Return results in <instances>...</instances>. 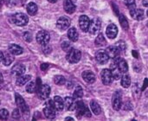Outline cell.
Masks as SVG:
<instances>
[{
  "instance_id": "cell-1",
  "label": "cell",
  "mask_w": 148,
  "mask_h": 121,
  "mask_svg": "<svg viewBox=\"0 0 148 121\" xmlns=\"http://www.w3.org/2000/svg\"><path fill=\"white\" fill-rule=\"evenodd\" d=\"M56 108L54 105L53 100H49V101H47L44 106L43 113L46 118H48L49 120H53L56 118Z\"/></svg>"
},
{
  "instance_id": "cell-2",
  "label": "cell",
  "mask_w": 148,
  "mask_h": 121,
  "mask_svg": "<svg viewBox=\"0 0 148 121\" xmlns=\"http://www.w3.org/2000/svg\"><path fill=\"white\" fill-rule=\"evenodd\" d=\"M82 57V53L78 49H71L67 55V61L69 63H77Z\"/></svg>"
},
{
  "instance_id": "cell-3",
  "label": "cell",
  "mask_w": 148,
  "mask_h": 121,
  "mask_svg": "<svg viewBox=\"0 0 148 121\" xmlns=\"http://www.w3.org/2000/svg\"><path fill=\"white\" fill-rule=\"evenodd\" d=\"M13 23L17 26H25L29 23V17L23 13H16L12 16Z\"/></svg>"
},
{
  "instance_id": "cell-4",
  "label": "cell",
  "mask_w": 148,
  "mask_h": 121,
  "mask_svg": "<svg viewBox=\"0 0 148 121\" xmlns=\"http://www.w3.org/2000/svg\"><path fill=\"white\" fill-rule=\"evenodd\" d=\"M37 95L39 97V99L41 100H47L49 97V94H50V87L48 86L47 84H44V85H41L37 89Z\"/></svg>"
},
{
  "instance_id": "cell-5",
  "label": "cell",
  "mask_w": 148,
  "mask_h": 121,
  "mask_svg": "<svg viewBox=\"0 0 148 121\" xmlns=\"http://www.w3.org/2000/svg\"><path fill=\"white\" fill-rule=\"evenodd\" d=\"M36 42L41 44V45H45L48 44L49 40H50V36L49 34V32L45 31V30H40L37 34H36Z\"/></svg>"
},
{
  "instance_id": "cell-6",
  "label": "cell",
  "mask_w": 148,
  "mask_h": 121,
  "mask_svg": "<svg viewBox=\"0 0 148 121\" xmlns=\"http://www.w3.org/2000/svg\"><path fill=\"white\" fill-rule=\"evenodd\" d=\"M101 26V20L99 18H94L93 20L90 21V23H89V27H88L89 33L92 35L96 34L97 32H99Z\"/></svg>"
},
{
  "instance_id": "cell-7",
  "label": "cell",
  "mask_w": 148,
  "mask_h": 121,
  "mask_svg": "<svg viewBox=\"0 0 148 121\" xmlns=\"http://www.w3.org/2000/svg\"><path fill=\"white\" fill-rule=\"evenodd\" d=\"M76 113L78 116H87V117H90L91 114L88 111V109L87 108V107L84 105V103L82 101H78L76 103Z\"/></svg>"
},
{
  "instance_id": "cell-8",
  "label": "cell",
  "mask_w": 148,
  "mask_h": 121,
  "mask_svg": "<svg viewBox=\"0 0 148 121\" xmlns=\"http://www.w3.org/2000/svg\"><path fill=\"white\" fill-rule=\"evenodd\" d=\"M15 96H16V103L17 107H19V109H21L22 113H23L25 114L29 113V107H27L23 97L21 95H19L18 94H16Z\"/></svg>"
},
{
  "instance_id": "cell-9",
  "label": "cell",
  "mask_w": 148,
  "mask_h": 121,
  "mask_svg": "<svg viewBox=\"0 0 148 121\" xmlns=\"http://www.w3.org/2000/svg\"><path fill=\"white\" fill-rule=\"evenodd\" d=\"M113 80H114V78H113L112 73H111V70L108 69V68L103 69L101 72V81H102L103 84L110 85L112 83Z\"/></svg>"
},
{
  "instance_id": "cell-10",
  "label": "cell",
  "mask_w": 148,
  "mask_h": 121,
  "mask_svg": "<svg viewBox=\"0 0 148 121\" xmlns=\"http://www.w3.org/2000/svg\"><path fill=\"white\" fill-rule=\"evenodd\" d=\"M70 25V20L67 16H61L56 23V26L61 30H66L69 28Z\"/></svg>"
},
{
  "instance_id": "cell-11",
  "label": "cell",
  "mask_w": 148,
  "mask_h": 121,
  "mask_svg": "<svg viewBox=\"0 0 148 121\" xmlns=\"http://www.w3.org/2000/svg\"><path fill=\"white\" fill-rule=\"evenodd\" d=\"M113 108L116 111H119L121 108V95L119 92H115L112 98Z\"/></svg>"
},
{
  "instance_id": "cell-12",
  "label": "cell",
  "mask_w": 148,
  "mask_h": 121,
  "mask_svg": "<svg viewBox=\"0 0 148 121\" xmlns=\"http://www.w3.org/2000/svg\"><path fill=\"white\" fill-rule=\"evenodd\" d=\"M95 59H96L98 63L106 64V63H108V62L109 60V56L108 55V54L105 50H100L96 53Z\"/></svg>"
},
{
  "instance_id": "cell-13",
  "label": "cell",
  "mask_w": 148,
  "mask_h": 121,
  "mask_svg": "<svg viewBox=\"0 0 148 121\" xmlns=\"http://www.w3.org/2000/svg\"><path fill=\"white\" fill-rule=\"evenodd\" d=\"M89 23H90V20L88 18V16H87L86 15H82L80 16L79 18V25L80 28L82 31L87 32L88 31V27H89Z\"/></svg>"
},
{
  "instance_id": "cell-14",
  "label": "cell",
  "mask_w": 148,
  "mask_h": 121,
  "mask_svg": "<svg viewBox=\"0 0 148 121\" xmlns=\"http://www.w3.org/2000/svg\"><path fill=\"white\" fill-rule=\"evenodd\" d=\"M106 34H107V36L110 39H114L116 37L117 34H118V28L115 24L114 23H111L109 24L108 27H107V29H106Z\"/></svg>"
},
{
  "instance_id": "cell-15",
  "label": "cell",
  "mask_w": 148,
  "mask_h": 121,
  "mask_svg": "<svg viewBox=\"0 0 148 121\" xmlns=\"http://www.w3.org/2000/svg\"><path fill=\"white\" fill-rule=\"evenodd\" d=\"M64 107L67 109V110H69V111H72V110H75V107H76V101L75 100V98H72V97H66L64 100Z\"/></svg>"
},
{
  "instance_id": "cell-16",
  "label": "cell",
  "mask_w": 148,
  "mask_h": 121,
  "mask_svg": "<svg viewBox=\"0 0 148 121\" xmlns=\"http://www.w3.org/2000/svg\"><path fill=\"white\" fill-rule=\"evenodd\" d=\"M120 51H121V49L116 46H109L106 49V52H107L108 55L109 56V58H113V59L119 56Z\"/></svg>"
},
{
  "instance_id": "cell-17",
  "label": "cell",
  "mask_w": 148,
  "mask_h": 121,
  "mask_svg": "<svg viewBox=\"0 0 148 121\" xmlns=\"http://www.w3.org/2000/svg\"><path fill=\"white\" fill-rule=\"evenodd\" d=\"M63 8H64V10L68 13V14H72L75 11V3H73L72 0H65L64 3H63Z\"/></svg>"
},
{
  "instance_id": "cell-18",
  "label": "cell",
  "mask_w": 148,
  "mask_h": 121,
  "mask_svg": "<svg viewBox=\"0 0 148 121\" xmlns=\"http://www.w3.org/2000/svg\"><path fill=\"white\" fill-rule=\"evenodd\" d=\"M24 72H25V67L23 64H16L11 68L12 75H15L16 76H20V75H23Z\"/></svg>"
},
{
  "instance_id": "cell-19",
  "label": "cell",
  "mask_w": 148,
  "mask_h": 121,
  "mask_svg": "<svg viewBox=\"0 0 148 121\" xmlns=\"http://www.w3.org/2000/svg\"><path fill=\"white\" fill-rule=\"evenodd\" d=\"M130 15L133 16V18L136 19V20H142L144 18V11L141 9H133L130 10Z\"/></svg>"
},
{
  "instance_id": "cell-20",
  "label": "cell",
  "mask_w": 148,
  "mask_h": 121,
  "mask_svg": "<svg viewBox=\"0 0 148 121\" xmlns=\"http://www.w3.org/2000/svg\"><path fill=\"white\" fill-rule=\"evenodd\" d=\"M83 80L88 83H94L95 81V75L92 71H84L82 73Z\"/></svg>"
},
{
  "instance_id": "cell-21",
  "label": "cell",
  "mask_w": 148,
  "mask_h": 121,
  "mask_svg": "<svg viewBox=\"0 0 148 121\" xmlns=\"http://www.w3.org/2000/svg\"><path fill=\"white\" fill-rule=\"evenodd\" d=\"M111 73H112L113 78H114V80H119V79L121 78L122 73L119 70L118 66H117V63H115L114 62V63H113L112 66H111Z\"/></svg>"
},
{
  "instance_id": "cell-22",
  "label": "cell",
  "mask_w": 148,
  "mask_h": 121,
  "mask_svg": "<svg viewBox=\"0 0 148 121\" xmlns=\"http://www.w3.org/2000/svg\"><path fill=\"white\" fill-rule=\"evenodd\" d=\"M14 61V56L10 52V51H6L5 53H3V63L5 66H9L12 63V62Z\"/></svg>"
},
{
  "instance_id": "cell-23",
  "label": "cell",
  "mask_w": 148,
  "mask_h": 121,
  "mask_svg": "<svg viewBox=\"0 0 148 121\" xmlns=\"http://www.w3.org/2000/svg\"><path fill=\"white\" fill-rule=\"evenodd\" d=\"M9 51L13 55H19L23 53V49L21 48L19 45L16 44H10L9 46Z\"/></svg>"
},
{
  "instance_id": "cell-24",
  "label": "cell",
  "mask_w": 148,
  "mask_h": 121,
  "mask_svg": "<svg viewBox=\"0 0 148 121\" xmlns=\"http://www.w3.org/2000/svg\"><path fill=\"white\" fill-rule=\"evenodd\" d=\"M53 102H54V105H55L56 110L62 111L64 108V101L60 96H55L53 99Z\"/></svg>"
},
{
  "instance_id": "cell-25",
  "label": "cell",
  "mask_w": 148,
  "mask_h": 121,
  "mask_svg": "<svg viewBox=\"0 0 148 121\" xmlns=\"http://www.w3.org/2000/svg\"><path fill=\"white\" fill-rule=\"evenodd\" d=\"M68 36L70 41L72 42H76L79 37V34L76 30L75 28H70L68 31Z\"/></svg>"
},
{
  "instance_id": "cell-26",
  "label": "cell",
  "mask_w": 148,
  "mask_h": 121,
  "mask_svg": "<svg viewBox=\"0 0 148 121\" xmlns=\"http://www.w3.org/2000/svg\"><path fill=\"white\" fill-rule=\"evenodd\" d=\"M27 12H28V14L29 15H30V16H34V15H36V13H37V10H38V7H37V5L35 3H33V2H30V3H28V5H27Z\"/></svg>"
},
{
  "instance_id": "cell-27",
  "label": "cell",
  "mask_w": 148,
  "mask_h": 121,
  "mask_svg": "<svg viewBox=\"0 0 148 121\" xmlns=\"http://www.w3.org/2000/svg\"><path fill=\"white\" fill-rule=\"evenodd\" d=\"M30 78H31L30 75H20V76L17 77L16 81V84L17 86H23V85L26 84L30 80Z\"/></svg>"
},
{
  "instance_id": "cell-28",
  "label": "cell",
  "mask_w": 148,
  "mask_h": 121,
  "mask_svg": "<svg viewBox=\"0 0 148 121\" xmlns=\"http://www.w3.org/2000/svg\"><path fill=\"white\" fill-rule=\"evenodd\" d=\"M90 108H91L92 112H93L95 115H99V114L101 113V112L100 105H99L96 101H95V100H92V101L90 102Z\"/></svg>"
},
{
  "instance_id": "cell-29",
  "label": "cell",
  "mask_w": 148,
  "mask_h": 121,
  "mask_svg": "<svg viewBox=\"0 0 148 121\" xmlns=\"http://www.w3.org/2000/svg\"><path fill=\"white\" fill-rule=\"evenodd\" d=\"M131 85V79H130V76L127 75H124L122 77H121V86L125 88H129Z\"/></svg>"
},
{
  "instance_id": "cell-30",
  "label": "cell",
  "mask_w": 148,
  "mask_h": 121,
  "mask_svg": "<svg viewBox=\"0 0 148 121\" xmlns=\"http://www.w3.org/2000/svg\"><path fill=\"white\" fill-rule=\"evenodd\" d=\"M95 44L97 46H103V45L106 44V39H105L104 36L101 33L99 34L98 36L96 37V39H95Z\"/></svg>"
},
{
  "instance_id": "cell-31",
  "label": "cell",
  "mask_w": 148,
  "mask_h": 121,
  "mask_svg": "<svg viewBox=\"0 0 148 121\" xmlns=\"http://www.w3.org/2000/svg\"><path fill=\"white\" fill-rule=\"evenodd\" d=\"M54 82L58 86H62L66 83V79L62 75H56L54 78Z\"/></svg>"
},
{
  "instance_id": "cell-32",
  "label": "cell",
  "mask_w": 148,
  "mask_h": 121,
  "mask_svg": "<svg viewBox=\"0 0 148 121\" xmlns=\"http://www.w3.org/2000/svg\"><path fill=\"white\" fill-rule=\"evenodd\" d=\"M26 91L29 94H33L35 91H36V84L34 81H30L26 86Z\"/></svg>"
},
{
  "instance_id": "cell-33",
  "label": "cell",
  "mask_w": 148,
  "mask_h": 121,
  "mask_svg": "<svg viewBox=\"0 0 148 121\" xmlns=\"http://www.w3.org/2000/svg\"><path fill=\"white\" fill-rule=\"evenodd\" d=\"M83 96V90L82 88V87L77 86L75 89L74 92V98L75 99H81Z\"/></svg>"
},
{
  "instance_id": "cell-34",
  "label": "cell",
  "mask_w": 148,
  "mask_h": 121,
  "mask_svg": "<svg viewBox=\"0 0 148 121\" xmlns=\"http://www.w3.org/2000/svg\"><path fill=\"white\" fill-rule=\"evenodd\" d=\"M120 23H121V27L124 29H128V27H129V25H128V21L127 20V18H126V16H124V15H121L120 16Z\"/></svg>"
},
{
  "instance_id": "cell-35",
  "label": "cell",
  "mask_w": 148,
  "mask_h": 121,
  "mask_svg": "<svg viewBox=\"0 0 148 121\" xmlns=\"http://www.w3.org/2000/svg\"><path fill=\"white\" fill-rule=\"evenodd\" d=\"M9 118V112L6 109H1L0 110V120H5Z\"/></svg>"
},
{
  "instance_id": "cell-36",
  "label": "cell",
  "mask_w": 148,
  "mask_h": 121,
  "mask_svg": "<svg viewBox=\"0 0 148 121\" xmlns=\"http://www.w3.org/2000/svg\"><path fill=\"white\" fill-rule=\"evenodd\" d=\"M62 49L65 51V52H69L71 49H72V47H71V44L69 42H63L62 43Z\"/></svg>"
},
{
  "instance_id": "cell-37",
  "label": "cell",
  "mask_w": 148,
  "mask_h": 121,
  "mask_svg": "<svg viewBox=\"0 0 148 121\" xmlns=\"http://www.w3.org/2000/svg\"><path fill=\"white\" fill-rule=\"evenodd\" d=\"M125 3L127 6L130 8V10H133L135 8V0H125Z\"/></svg>"
},
{
  "instance_id": "cell-38",
  "label": "cell",
  "mask_w": 148,
  "mask_h": 121,
  "mask_svg": "<svg viewBox=\"0 0 148 121\" xmlns=\"http://www.w3.org/2000/svg\"><path fill=\"white\" fill-rule=\"evenodd\" d=\"M23 39H24L26 42H31V40H32V35H31L29 32H25V33H23Z\"/></svg>"
},
{
  "instance_id": "cell-39",
  "label": "cell",
  "mask_w": 148,
  "mask_h": 121,
  "mask_svg": "<svg viewBox=\"0 0 148 121\" xmlns=\"http://www.w3.org/2000/svg\"><path fill=\"white\" fill-rule=\"evenodd\" d=\"M20 116H21V113H20L19 109H15V110H13V112H12V118H13V119H19Z\"/></svg>"
},
{
  "instance_id": "cell-40",
  "label": "cell",
  "mask_w": 148,
  "mask_h": 121,
  "mask_svg": "<svg viewBox=\"0 0 148 121\" xmlns=\"http://www.w3.org/2000/svg\"><path fill=\"white\" fill-rule=\"evenodd\" d=\"M43 46V53L48 55L51 52V47L49 46L48 44H45V45H42Z\"/></svg>"
},
{
  "instance_id": "cell-41",
  "label": "cell",
  "mask_w": 148,
  "mask_h": 121,
  "mask_svg": "<svg viewBox=\"0 0 148 121\" xmlns=\"http://www.w3.org/2000/svg\"><path fill=\"white\" fill-rule=\"evenodd\" d=\"M49 64H47V63H43V64H42V65H41V69H42V70H43V71H45V70H47V68H49Z\"/></svg>"
},
{
  "instance_id": "cell-42",
  "label": "cell",
  "mask_w": 148,
  "mask_h": 121,
  "mask_svg": "<svg viewBox=\"0 0 148 121\" xmlns=\"http://www.w3.org/2000/svg\"><path fill=\"white\" fill-rule=\"evenodd\" d=\"M3 75H2V73L0 72V88H1V87H2V84H3Z\"/></svg>"
},
{
  "instance_id": "cell-43",
  "label": "cell",
  "mask_w": 148,
  "mask_h": 121,
  "mask_svg": "<svg viewBox=\"0 0 148 121\" xmlns=\"http://www.w3.org/2000/svg\"><path fill=\"white\" fill-rule=\"evenodd\" d=\"M148 86V80L147 79H146L145 80V82H144V86H143V88H142V90H145L146 89V88Z\"/></svg>"
},
{
  "instance_id": "cell-44",
  "label": "cell",
  "mask_w": 148,
  "mask_h": 121,
  "mask_svg": "<svg viewBox=\"0 0 148 121\" xmlns=\"http://www.w3.org/2000/svg\"><path fill=\"white\" fill-rule=\"evenodd\" d=\"M142 3H143V5L145 7H148V0H143Z\"/></svg>"
},
{
  "instance_id": "cell-45",
  "label": "cell",
  "mask_w": 148,
  "mask_h": 121,
  "mask_svg": "<svg viewBox=\"0 0 148 121\" xmlns=\"http://www.w3.org/2000/svg\"><path fill=\"white\" fill-rule=\"evenodd\" d=\"M3 53L0 51V62H1L2 60H3Z\"/></svg>"
},
{
  "instance_id": "cell-46",
  "label": "cell",
  "mask_w": 148,
  "mask_h": 121,
  "mask_svg": "<svg viewBox=\"0 0 148 121\" xmlns=\"http://www.w3.org/2000/svg\"><path fill=\"white\" fill-rule=\"evenodd\" d=\"M48 1H49V3H56L57 0H48Z\"/></svg>"
},
{
  "instance_id": "cell-47",
  "label": "cell",
  "mask_w": 148,
  "mask_h": 121,
  "mask_svg": "<svg viewBox=\"0 0 148 121\" xmlns=\"http://www.w3.org/2000/svg\"><path fill=\"white\" fill-rule=\"evenodd\" d=\"M133 55H134V56H135V55H136V57H138V55H137V53H136V52H135V51H134H134H133Z\"/></svg>"
},
{
  "instance_id": "cell-48",
  "label": "cell",
  "mask_w": 148,
  "mask_h": 121,
  "mask_svg": "<svg viewBox=\"0 0 148 121\" xmlns=\"http://www.w3.org/2000/svg\"><path fill=\"white\" fill-rule=\"evenodd\" d=\"M66 120H74L73 118H66Z\"/></svg>"
},
{
  "instance_id": "cell-49",
  "label": "cell",
  "mask_w": 148,
  "mask_h": 121,
  "mask_svg": "<svg viewBox=\"0 0 148 121\" xmlns=\"http://www.w3.org/2000/svg\"><path fill=\"white\" fill-rule=\"evenodd\" d=\"M147 16H148V10H147Z\"/></svg>"
},
{
  "instance_id": "cell-50",
  "label": "cell",
  "mask_w": 148,
  "mask_h": 121,
  "mask_svg": "<svg viewBox=\"0 0 148 121\" xmlns=\"http://www.w3.org/2000/svg\"><path fill=\"white\" fill-rule=\"evenodd\" d=\"M147 27H148V23H147Z\"/></svg>"
},
{
  "instance_id": "cell-51",
  "label": "cell",
  "mask_w": 148,
  "mask_h": 121,
  "mask_svg": "<svg viewBox=\"0 0 148 121\" xmlns=\"http://www.w3.org/2000/svg\"><path fill=\"white\" fill-rule=\"evenodd\" d=\"M0 104H1V102H0Z\"/></svg>"
}]
</instances>
